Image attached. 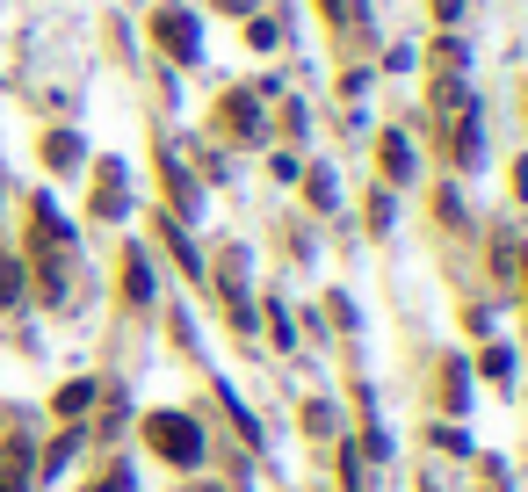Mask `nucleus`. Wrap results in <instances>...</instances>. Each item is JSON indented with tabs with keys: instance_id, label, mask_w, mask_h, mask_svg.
<instances>
[{
	"instance_id": "nucleus-1",
	"label": "nucleus",
	"mask_w": 528,
	"mask_h": 492,
	"mask_svg": "<svg viewBox=\"0 0 528 492\" xmlns=\"http://www.w3.org/2000/svg\"><path fill=\"white\" fill-rule=\"evenodd\" d=\"M152 442H160L174 464H189V456H196V427H181V420H152Z\"/></svg>"
}]
</instances>
